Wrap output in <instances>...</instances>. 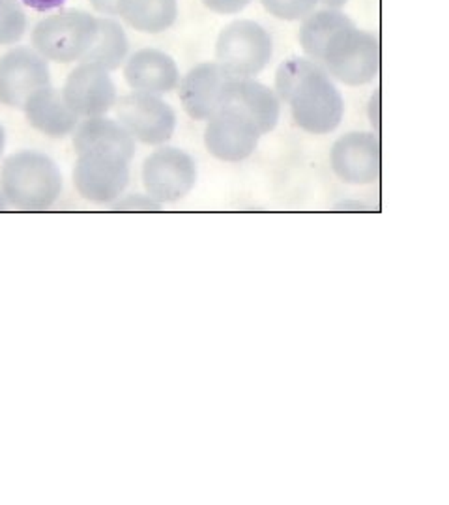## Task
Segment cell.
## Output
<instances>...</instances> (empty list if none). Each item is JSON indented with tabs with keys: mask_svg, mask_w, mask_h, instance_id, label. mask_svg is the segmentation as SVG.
<instances>
[{
	"mask_svg": "<svg viewBox=\"0 0 449 505\" xmlns=\"http://www.w3.org/2000/svg\"><path fill=\"white\" fill-rule=\"evenodd\" d=\"M62 173L57 161L38 150L8 155L0 166V193L8 206L21 212H43L62 195Z\"/></svg>",
	"mask_w": 449,
	"mask_h": 505,
	"instance_id": "6da1fadb",
	"label": "cell"
},
{
	"mask_svg": "<svg viewBox=\"0 0 449 505\" xmlns=\"http://www.w3.org/2000/svg\"><path fill=\"white\" fill-rule=\"evenodd\" d=\"M296 126L311 135H328L341 126L345 116V99L334 79L315 64L299 77L285 98Z\"/></svg>",
	"mask_w": 449,
	"mask_h": 505,
	"instance_id": "7a4b0ae2",
	"label": "cell"
},
{
	"mask_svg": "<svg viewBox=\"0 0 449 505\" xmlns=\"http://www.w3.org/2000/svg\"><path fill=\"white\" fill-rule=\"evenodd\" d=\"M98 34V17L85 10L66 8L47 15L32 29V49L45 60L79 62Z\"/></svg>",
	"mask_w": 449,
	"mask_h": 505,
	"instance_id": "3957f363",
	"label": "cell"
},
{
	"mask_svg": "<svg viewBox=\"0 0 449 505\" xmlns=\"http://www.w3.org/2000/svg\"><path fill=\"white\" fill-rule=\"evenodd\" d=\"M320 66L332 79L348 87H363L380 71V41L367 30L352 24L332 36Z\"/></svg>",
	"mask_w": 449,
	"mask_h": 505,
	"instance_id": "277c9868",
	"label": "cell"
},
{
	"mask_svg": "<svg viewBox=\"0 0 449 505\" xmlns=\"http://www.w3.org/2000/svg\"><path fill=\"white\" fill-rule=\"evenodd\" d=\"M273 41L262 24L238 19L224 27L215 41V62L232 77H255L270 64Z\"/></svg>",
	"mask_w": 449,
	"mask_h": 505,
	"instance_id": "5b68a950",
	"label": "cell"
},
{
	"mask_svg": "<svg viewBox=\"0 0 449 505\" xmlns=\"http://www.w3.org/2000/svg\"><path fill=\"white\" fill-rule=\"evenodd\" d=\"M115 120L135 143L163 146L176 131V113L162 96L129 92L116 99Z\"/></svg>",
	"mask_w": 449,
	"mask_h": 505,
	"instance_id": "8992f818",
	"label": "cell"
},
{
	"mask_svg": "<svg viewBox=\"0 0 449 505\" xmlns=\"http://www.w3.org/2000/svg\"><path fill=\"white\" fill-rule=\"evenodd\" d=\"M199 178L195 159L174 146L154 150L143 163L146 195L159 204H173L190 195Z\"/></svg>",
	"mask_w": 449,
	"mask_h": 505,
	"instance_id": "52a82bcc",
	"label": "cell"
},
{
	"mask_svg": "<svg viewBox=\"0 0 449 505\" xmlns=\"http://www.w3.org/2000/svg\"><path fill=\"white\" fill-rule=\"evenodd\" d=\"M129 161L113 154H79L73 166V185L85 201L109 206L129 184Z\"/></svg>",
	"mask_w": 449,
	"mask_h": 505,
	"instance_id": "ba28073f",
	"label": "cell"
},
{
	"mask_svg": "<svg viewBox=\"0 0 449 505\" xmlns=\"http://www.w3.org/2000/svg\"><path fill=\"white\" fill-rule=\"evenodd\" d=\"M51 85L49 60L32 47H13L0 57V104L23 109L27 99Z\"/></svg>",
	"mask_w": 449,
	"mask_h": 505,
	"instance_id": "9c48e42d",
	"label": "cell"
},
{
	"mask_svg": "<svg viewBox=\"0 0 449 505\" xmlns=\"http://www.w3.org/2000/svg\"><path fill=\"white\" fill-rule=\"evenodd\" d=\"M111 71L98 64L79 62L64 83L62 96L66 104L79 118L107 116L115 109L118 92Z\"/></svg>",
	"mask_w": 449,
	"mask_h": 505,
	"instance_id": "30bf717a",
	"label": "cell"
},
{
	"mask_svg": "<svg viewBox=\"0 0 449 505\" xmlns=\"http://www.w3.org/2000/svg\"><path fill=\"white\" fill-rule=\"evenodd\" d=\"M335 176L350 185H369L380 178V141L367 131H350L339 137L329 152Z\"/></svg>",
	"mask_w": 449,
	"mask_h": 505,
	"instance_id": "8fae6325",
	"label": "cell"
},
{
	"mask_svg": "<svg viewBox=\"0 0 449 505\" xmlns=\"http://www.w3.org/2000/svg\"><path fill=\"white\" fill-rule=\"evenodd\" d=\"M260 135L248 116L232 109H219L206 120L204 146L208 154L224 163H240L255 154Z\"/></svg>",
	"mask_w": 449,
	"mask_h": 505,
	"instance_id": "7c38bea8",
	"label": "cell"
},
{
	"mask_svg": "<svg viewBox=\"0 0 449 505\" xmlns=\"http://www.w3.org/2000/svg\"><path fill=\"white\" fill-rule=\"evenodd\" d=\"M219 109H232L248 116L253 122L260 135H266L276 129L281 118V99L277 98L273 88L266 87L264 83L232 77L221 96Z\"/></svg>",
	"mask_w": 449,
	"mask_h": 505,
	"instance_id": "4fadbf2b",
	"label": "cell"
},
{
	"mask_svg": "<svg viewBox=\"0 0 449 505\" xmlns=\"http://www.w3.org/2000/svg\"><path fill=\"white\" fill-rule=\"evenodd\" d=\"M232 75L218 62H202L191 68L178 83L182 107L193 120H208L221 105V96Z\"/></svg>",
	"mask_w": 449,
	"mask_h": 505,
	"instance_id": "5bb4252c",
	"label": "cell"
},
{
	"mask_svg": "<svg viewBox=\"0 0 449 505\" xmlns=\"http://www.w3.org/2000/svg\"><path fill=\"white\" fill-rule=\"evenodd\" d=\"M124 79L133 92L165 96L178 88L180 69L171 55L159 49H141L126 58Z\"/></svg>",
	"mask_w": 449,
	"mask_h": 505,
	"instance_id": "9a60e30c",
	"label": "cell"
},
{
	"mask_svg": "<svg viewBox=\"0 0 449 505\" xmlns=\"http://www.w3.org/2000/svg\"><path fill=\"white\" fill-rule=\"evenodd\" d=\"M24 118L36 131L51 138H64L75 131L79 116L69 109L62 90L55 87H43L36 90L23 105Z\"/></svg>",
	"mask_w": 449,
	"mask_h": 505,
	"instance_id": "2e32d148",
	"label": "cell"
},
{
	"mask_svg": "<svg viewBox=\"0 0 449 505\" xmlns=\"http://www.w3.org/2000/svg\"><path fill=\"white\" fill-rule=\"evenodd\" d=\"M73 135L75 154H99L118 155L131 163L135 155V141L124 127L107 116H92L79 120Z\"/></svg>",
	"mask_w": 449,
	"mask_h": 505,
	"instance_id": "e0dca14e",
	"label": "cell"
},
{
	"mask_svg": "<svg viewBox=\"0 0 449 505\" xmlns=\"http://www.w3.org/2000/svg\"><path fill=\"white\" fill-rule=\"evenodd\" d=\"M118 17L143 34H162L178 17V0H118Z\"/></svg>",
	"mask_w": 449,
	"mask_h": 505,
	"instance_id": "ac0fdd59",
	"label": "cell"
},
{
	"mask_svg": "<svg viewBox=\"0 0 449 505\" xmlns=\"http://www.w3.org/2000/svg\"><path fill=\"white\" fill-rule=\"evenodd\" d=\"M301 21L304 23L299 27L298 34L299 45L307 58H311L313 62L317 64H320L322 52L328 45V41L332 40V36L354 24V21L341 10H328V8L315 10Z\"/></svg>",
	"mask_w": 449,
	"mask_h": 505,
	"instance_id": "d6986e66",
	"label": "cell"
},
{
	"mask_svg": "<svg viewBox=\"0 0 449 505\" xmlns=\"http://www.w3.org/2000/svg\"><path fill=\"white\" fill-rule=\"evenodd\" d=\"M129 55V40L126 30L113 17H98V34L87 55L79 62H92L107 71H115L124 66Z\"/></svg>",
	"mask_w": 449,
	"mask_h": 505,
	"instance_id": "ffe728a7",
	"label": "cell"
},
{
	"mask_svg": "<svg viewBox=\"0 0 449 505\" xmlns=\"http://www.w3.org/2000/svg\"><path fill=\"white\" fill-rule=\"evenodd\" d=\"M27 32L21 0H0V45H15Z\"/></svg>",
	"mask_w": 449,
	"mask_h": 505,
	"instance_id": "44dd1931",
	"label": "cell"
},
{
	"mask_svg": "<svg viewBox=\"0 0 449 505\" xmlns=\"http://www.w3.org/2000/svg\"><path fill=\"white\" fill-rule=\"evenodd\" d=\"M317 62H313L311 58H288L285 62L277 68L276 73V94L277 98L285 101L288 92L292 90V87L299 80V77L307 73Z\"/></svg>",
	"mask_w": 449,
	"mask_h": 505,
	"instance_id": "7402d4cb",
	"label": "cell"
},
{
	"mask_svg": "<svg viewBox=\"0 0 449 505\" xmlns=\"http://www.w3.org/2000/svg\"><path fill=\"white\" fill-rule=\"evenodd\" d=\"M270 15L281 21H301L318 6V0H260Z\"/></svg>",
	"mask_w": 449,
	"mask_h": 505,
	"instance_id": "603a6c76",
	"label": "cell"
},
{
	"mask_svg": "<svg viewBox=\"0 0 449 505\" xmlns=\"http://www.w3.org/2000/svg\"><path fill=\"white\" fill-rule=\"evenodd\" d=\"M109 206L115 212H159L163 208L159 202L150 199L148 195H143V193L122 195L120 199H116Z\"/></svg>",
	"mask_w": 449,
	"mask_h": 505,
	"instance_id": "cb8c5ba5",
	"label": "cell"
},
{
	"mask_svg": "<svg viewBox=\"0 0 449 505\" xmlns=\"http://www.w3.org/2000/svg\"><path fill=\"white\" fill-rule=\"evenodd\" d=\"M253 0H202V4L213 13L219 15H234L251 4Z\"/></svg>",
	"mask_w": 449,
	"mask_h": 505,
	"instance_id": "d4e9b609",
	"label": "cell"
},
{
	"mask_svg": "<svg viewBox=\"0 0 449 505\" xmlns=\"http://www.w3.org/2000/svg\"><path fill=\"white\" fill-rule=\"evenodd\" d=\"M90 4L101 17H118V0H90Z\"/></svg>",
	"mask_w": 449,
	"mask_h": 505,
	"instance_id": "484cf974",
	"label": "cell"
},
{
	"mask_svg": "<svg viewBox=\"0 0 449 505\" xmlns=\"http://www.w3.org/2000/svg\"><path fill=\"white\" fill-rule=\"evenodd\" d=\"M369 122L374 131H378V127H380V92L378 90L371 96V101H369Z\"/></svg>",
	"mask_w": 449,
	"mask_h": 505,
	"instance_id": "4316f807",
	"label": "cell"
},
{
	"mask_svg": "<svg viewBox=\"0 0 449 505\" xmlns=\"http://www.w3.org/2000/svg\"><path fill=\"white\" fill-rule=\"evenodd\" d=\"M66 2V0H21V4L32 8L36 12H51L57 10Z\"/></svg>",
	"mask_w": 449,
	"mask_h": 505,
	"instance_id": "83f0119b",
	"label": "cell"
},
{
	"mask_svg": "<svg viewBox=\"0 0 449 505\" xmlns=\"http://www.w3.org/2000/svg\"><path fill=\"white\" fill-rule=\"evenodd\" d=\"M335 210H339V212H371L374 208L362 201H343L339 204H335Z\"/></svg>",
	"mask_w": 449,
	"mask_h": 505,
	"instance_id": "f1b7e54d",
	"label": "cell"
},
{
	"mask_svg": "<svg viewBox=\"0 0 449 505\" xmlns=\"http://www.w3.org/2000/svg\"><path fill=\"white\" fill-rule=\"evenodd\" d=\"M348 0H318V6L328 8V10H341Z\"/></svg>",
	"mask_w": 449,
	"mask_h": 505,
	"instance_id": "f546056e",
	"label": "cell"
},
{
	"mask_svg": "<svg viewBox=\"0 0 449 505\" xmlns=\"http://www.w3.org/2000/svg\"><path fill=\"white\" fill-rule=\"evenodd\" d=\"M4 146H6V131H4V127L0 124V155L4 154Z\"/></svg>",
	"mask_w": 449,
	"mask_h": 505,
	"instance_id": "4dcf8cb0",
	"label": "cell"
},
{
	"mask_svg": "<svg viewBox=\"0 0 449 505\" xmlns=\"http://www.w3.org/2000/svg\"><path fill=\"white\" fill-rule=\"evenodd\" d=\"M6 208H8L6 201H4V197H2V193H0V212H4Z\"/></svg>",
	"mask_w": 449,
	"mask_h": 505,
	"instance_id": "1f68e13d",
	"label": "cell"
}]
</instances>
